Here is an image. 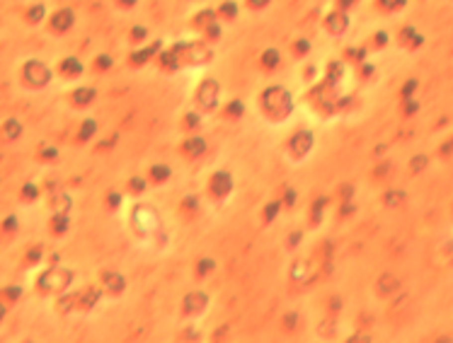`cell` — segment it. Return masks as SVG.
Wrapping results in <instances>:
<instances>
[{"label": "cell", "instance_id": "obj_1", "mask_svg": "<svg viewBox=\"0 0 453 343\" xmlns=\"http://www.w3.org/2000/svg\"><path fill=\"white\" fill-rule=\"evenodd\" d=\"M73 280V273L68 269H49L46 273H41L39 278V288L41 290H66Z\"/></svg>", "mask_w": 453, "mask_h": 343}, {"label": "cell", "instance_id": "obj_2", "mask_svg": "<svg viewBox=\"0 0 453 343\" xmlns=\"http://www.w3.org/2000/svg\"><path fill=\"white\" fill-rule=\"evenodd\" d=\"M22 75H24V82L32 85V87H44V85L51 80V70H49L41 61H29V63H24Z\"/></svg>", "mask_w": 453, "mask_h": 343}, {"label": "cell", "instance_id": "obj_3", "mask_svg": "<svg viewBox=\"0 0 453 343\" xmlns=\"http://www.w3.org/2000/svg\"><path fill=\"white\" fill-rule=\"evenodd\" d=\"M71 27H73V12L71 10H58L51 17V29H56V32H66Z\"/></svg>", "mask_w": 453, "mask_h": 343}, {"label": "cell", "instance_id": "obj_4", "mask_svg": "<svg viewBox=\"0 0 453 343\" xmlns=\"http://www.w3.org/2000/svg\"><path fill=\"white\" fill-rule=\"evenodd\" d=\"M310 145H313V138H310V133H308V131H303V133H298V136L293 138L291 147L296 150V155H305V152L310 150Z\"/></svg>", "mask_w": 453, "mask_h": 343}, {"label": "cell", "instance_id": "obj_5", "mask_svg": "<svg viewBox=\"0 0 453 343\" xmlns=\"http://www.w3.org/2000/svg\"><path fill=\"white\" fill-rule=\"evenodd\" d=\"M61 70L66 72L68 77H76V75H80V72H83V66L78 63L76 58H66V61L61 63Z\"/></svg>", "mask_w": 453, "mask_h": 343}, {"label": "cell", "instance_id": "obj_6", "mask_svg": "<svg viewBox=\"0 0 453 343\" xmlns=\"http://www.w3.org/2000/svg\"><path fill=\"white\" fill-rule=\"evenodd\" d=\"M228 189H230V177L223 174V172L216 174V177H213V191H216V194H228Z\"/></svg>", "mask_w": 453, "mask_h": 343}, {"label": "cell", "instance_id": "obj_7", "mask_svg": "<svg viewBox=\"0 0 453 343\" xmlns=\"http://www.w3.org/2000/svg\"><path fill=\"white\" fill-rule=\"evenodd\" d=\"M51 227H54L56 235H63L68 230V217H66V213H56V215L51 217Z\"/></svg>", "mask_w": 453, "mask_h": 343}, {"label": "cell", "instance_id": "obj_8", "mask_svg": "<svg viewBox=\"0 0 453 343\" xmlns=\"http://www.w3.org/2000/svg\"><path fill=\"white\" fill-rule=\"evenodd\" d=\"M92 97H94V90H90V87L76 90L73 92V104H88V102H92Z\"/></svg>", "mask_w": 453, "mask_h": 343}, {"label": "cell", "instance_id": "obj_9", "mask_svg": "<svg viewBox=\"0 0 453 343\" xmlns=\"http://www.w3.org/2000/svg\"><path fill=\"white\" fill-rule=\"evenodd\" d=\"M19 133H22V126H19L15 119H7L5 126H2V136H5V138H17Z\"/></svg>", "mask_w": 453, "mask_h": 343}, {"label": "cell", "instance_id": "obj_10", "mask_svg": "<svg viewBox=\"0 0 453 343\" xmlns=\"http://www.w3.org/2000/svg\"><path fill=\"white\" fill-rule=\"evenodd\" d=\"M206 305V297L204 295H189L187 300H184V307H189V309H201Z\"/></svg>", "mask_w": 453, "mask_h": 343}, {"label": "cell", "instance_id": "obj_11", "mask_svg": "<svg viewBox=\"0 0 453 343\" xmlns=\"http://www.w3.org/2000/svg\"><path fill=\"white\" fill-rule=\"evenodd\" d=\"M68 208H71V199H68L66 194H61V196L54 199V210H56V213H66Z\"/></svg>", "mask_w": 453, "mask_h": 343}, {"label": "cell", "instance_id": "obj_12", "mask_svg": "<svg viewBox=\"0 0 453 343\" xmlns=\"http://www.w3.org/2000/svg\"><path fill=\"white\" fill-rule=\"evenodd\" d=\"M104 280H107V285H112L114 292H119V290L124 288V280H121L116 273H104Z\"/></svg>", "mask_w": 453, "mask_h": 343}, {"label": "cell", "instance_id": "obj_13", "mask_svg": "<svg viewBox=\"0 0 453 343\" xmlns=\"http://www.w3.org/2000/svg\"><path fill=\"white\" fill-rule=\"evenodd\" d=\"M204 147H206V143H204L201 138H191V140L187 143V150H191V155H199Z\"/></svg>", "mask_w": 453, "mask_h": 343}, {"label": "cell", "instance_id": "obj_14", "mask_svg": "<svg viewBox=\"0 0 453 343\" xmlns=\"http://www.w3.org/2000/svg\"><path fill=\"white\" fill-rule=\"evenodd\" d=\"M44 12H46V10H44V5H34V7L27 12V17H29V22H39V19L44 17Z\"/></svg>", "mask_w": 453, "mask_h": 343}, {"label": "cell", "instance_id": "obj_15", "mask_svg": "<svg viewBox=\"0 0 453 343\" xmlns=\"http://www.w3.org/2000/svg\"><path fill=\"white\" fill-rule=\"evenodd\" d=\"M265 63H267V66H276V63H279V54H276V51H267V54H265Z\"/></svg>", "mask_w": 453, "mask_h": 343}, {"label": "cell", "instance_id": "obj_16", "mask_svg": "<svg viewBox=\"0 0 453 343\" xmlns=\"http://www.w3.org/2000/svg\"><path fill=\"white\" fill-rule=\"evenodd\" d=\"M92 131H94V124H92V121H88V124L83 126V133H80V138H90V136H92Z\"/></svg>", "mask_w": 453, "mask_h": 343}, {"label": "cell", "instance_id": "obj_17", "mask_svg": "<svg viewBox=\"0 0 453 343\" xmlns=\"http://www.w3.org/2000/svg\"><path fill=\"white\" fill-rule=\"evenodd\" d=\"M22 191H24V199H37V186L29 184V186H24Z\"/></svg>", "mask_w": 453, "mask_h": 343}, {"label": "cell", "instance_id": "obj_18", "mask_svg": "<svg viewBox=\"0 0 453 343\" xmlns=\"http://www.w3.org/2000/svg\"><path fill=\"white\" fill-rule=\"evenodd\" d=\"M153 172H155V177H158V179H163V177H168V174H170V169H165V167H155Z\"/></svg>", "mask_w": 453, "mask_h": 343}, {"label": "cell", "instance_id": "obj_19", "mask_svg": "<svg viewBox=\"0 0 453 343\" xmlns=\"http://www.w3.org/2000/svg\"><path fill=\"white\" fill-rule=\"evenodd\" d=\"M349 343H368V339H363V336H354Z\"/></svg>", "mask_w": 453, "mask_h": 343}, {"label": "cell", "instance_id": "obj_20", "mask_svg": "<svg viewBox=\"0 0 453 343\" xmlns=\"http://www.w3.org/2000/svg\"><path fill=\"white\" fill-rule=\"evenodd\" d=\"M5 312H7V307H5V305H0V322H2V317H5Z\"/></svg>", "mask_w": 453, "mask_h": 343}, {"label": "cell", "instance_id": "obj_21", "mask_svg": "<svg viewBox=\"0 0 453 343\" xmlns=\"http://www.w3.org/2000/svg\"><path fill=\"white\" fill-rule=\"evenodd\" d=\"M255 5H262V2H269V0H252Z\"/></svg>", "mask_w": 453, "mask_h": 343}, {"label": "cell", "instance_id": "obj_22", "mask_svg": "<svg viewBox=\"0 0 453 343\" xmlns=\"http://www.w3.org/2000/svg\"><path fill=\"white\" fill-rule=\"evenodd\" d=\"M121 2H129V5H133V2H136V0H121Z\"/></svg>", "mask_w": 453, "mask_h": 343}]
</instances>
